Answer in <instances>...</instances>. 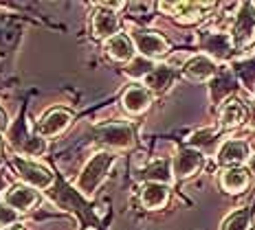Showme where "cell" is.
<instances>
[{
    "instance_id": "4316f807",
    "label": "cell",
    "mask_w": 255,
    "mask_h": 230,
    "mask_svg": "<svg viewBox=\"0 0 255 230\" xmlns=\"http://www.w3.org/2000/svg\"><path fill=\"white\" fill-rule=\"evenodd\" d=\"M233 73H236V77L242 79V83L247 85L249 90H253V83H255V60L238 64V66L233 68Z\"/></svg>"
},
{
    "instance_id": "484cf974",
    "label": "cell",
    "mask_w": 255,
    "mask_h": 230,
    "mask_svg": "<svg viewBox=\"0 0 255 230\" xmlns=\"http://www.w3.org/2000/svg\"><path fill=\"white\" fill-rule=\"evenodd\" d=\"M29 136H31V134H29V130H26L24 119H18L11 127H9V132H7V138H9V143H11V147L15 149V152H20V147L24 145V141Z\"/></svg>"
},
{
    "instance_id": "4fadbf2b",
    "label": "cell",
    "mask_w": 255,
    "mask_h": 230,
    "mask_svg": "<svg viewBox=\"0 0 255 230\" xmlns=\"http://www.w3.org/2000/svg\"><path fill=\"white\" fill-rule=\"evenodd\" d=\"M211 7H214L211 2H163L161 4L163 11L174 15V18L183 24L198 22L205 9H211Z\"/></svg>"
},
{
    "instance_id": "603a6c76",
    "label": "cell",
    "mask_w": 255,
    "mask_h": 230,
    "mask_svg": "<svg viewBox=\"0 0 255 230\" xmlns=\"http://www.w3.org/2000/svg\"><path fill=\"white\" fill-rule=\"evenodd\" d=\"M251 215H253V211L249 206L231 213V215L222 222V230H249L251 228Z\"/></svg>"
},
{
    "instance_id": "2e32d148",
    "label": "cell",
    "mask_w": 255,
    "mask_h": 230,
    "mask_svg": "<svg viewBox=\"0 0 255 230\" xmlns=\"http://www.w3.org/2000/svg\"><path fill=\"white\" fill-rule=\"evenodd\" d=\"M176 77H178L176 68L169 66V64H161V66H156L145 79H143V85H145L150 92L161 94V92H167V90L172 88L174 81H176Z\"/></svg>"
},
{
    "instance_id": "5b68a950",
    "label": "cell",
    "mask_w": 255,
    "mask_h": 230,
    "mask_svg": "<svg viewBox=\"0 0 255 230\" xmlns=\"http://www.w3.org/2000/svg\"><path fill=\"white\" fill-rule=\"evenodd\" d=\"M95 138L110 149H130L134 145V130L126 123H108L95 130Z\"/></svg>"
},
{
    "instance_id": "52a82bcc",
    "label": "cell",
    "mask_w": 255,
    "mask_h": 230,
    "mask_svg": "<svg viewBox=\"0 0 255 230\" xmlns=\"http://www.w3.org/2000/svg\"><path fill=\"white\" fill-rule=\"evenodd\" d=\"M247 160H251V147H249L247 141H240V138H229V141H225L216 153V162L227 169L242 167Z\"/></svg>"
},
{
    "instance_id": "9a60e30c",
    "label": "cell",
    "mask_w": 255,
    "mask_h": 230,
    "mask_svg": "<svg viewBox=\"0 0 255 230\" xmlns=\"http://www.w3.org/2000/svg\"><path fill=\"white\" fill-rule=\"evenodd\" d=\"M119 33V15L117 11L97 7L93 13V35L97 40H110Z\"/></svg>"
},
{
    "instance_id": "f546056e",
    "label": "cell",
    "mask_w": 255,
    "mask_h": 230,
    "mask_svg": "<svg viewBox=\"0 0 255 230\" xmlns=\"http://www.w3.org/2000/svg\"><path fill=\"white\" fill-rule=\"evenodd\" d=\"M249 173H251V180L255 182V156H251V160H249Z\"/></svg>"
},
{
    "instance_id": "277c9868",
    "label": "cell",
    "mask_w": 255,
    "mask_h": 230,
    "mask_svg": "<svg viewBox=\"0 0 255 230\" xmlns=\"http://www.w3.org/2000/svg\"><path fill=\"white\" fill-rule=\"evenodd\" d=\"M132 42H134L136 51L141 53V57H147V60H161L169 53V44L163 35H158L156 31L150 29H141V26H134L132 29Z\"/></svg>"
},
{
    "instance_id": "9c48e42d",
    "label": "cell",
    "mask_w": 255,
    "mask_h": 230,
    "mask_svg": "<svg viewBox=\"0 0 255 230\" xmlns=\"http://www.w3.org/2000/svg\"><path fill=\"white\" fill-rule=\"evenodd\" d=\"M238 90V77L231 68H220L218 75L209 81V97H211V103L218 105L222 101H229L233 99L231 94Z\"/></svg>"
},
{
    "instance_id": "5bb4252c",
    "label": "cell",
    "mask_w": 255,
    "mask_h": 230,
    "mask_svg": "<svg viewBox=\"0 0 255 230\" xmlns=\"http://www.w3.org/2000/svg\"><path fill=\"white\" fill-rule=\"evenodd\" d=\"M152 92L145 88V85H130V88L124 92L121 97V105L128 114L136 116V114H143V112L150 110L152 105Z\"/></svg>"
},
{
    "instance_id": "d6986e66",
    "label": "cell",
    "mask_w": 255,
    "mask_h": 230,
    "mask_svg": "<svg viewBox=\"0 0 255 230\" xmlns=\"http://www.w3.org/2000/svg\"><path fill=\"white\" fill-rule=\"evenodd\" d=\"M247 121V108L240 99H229L220 108V127L222 130H236Z\"/></svg>"
},
{
    "instance_id": "cb8c5ba5",
    "label": "cell",
    "mask_w": 255,
    "mask_h": 230,
    "mask_svg": "<svg viewBox=\"0 0 255 230\" xmlns=\"http://www.w3.org/2000/svg\"><path fill=\"white\" fill-rule=\"evenodd\" d=\"M154 68H156V64L152 60H147V57H134V60L126 66V73L134 79H145Z\"/></svg>"
},
{
    "instance_id": "8992f818",
    "label": "cell",
    "mask_w": 255,
    "mask_h": 230,
    "mask_svg": "<svg viewBox=\"0 0 255 230\" xmlns=\"http://www.w3.org/2000/svg\"><path fill=\"white\" fill-rule=\"evenodd\" d=\"M200 49L205 51L207 57L211 60H229L236 51L233 40L229 33H222V31H203L200 33Z\"/></svg>"
},
{
    "instance_id": "30bf717a",
    "label": "cell",
    "mask_w": 255,
    "mask_h": 230,
    "mask_svg": "<svg viewBox=\"0 0 255 230\" xmlns=\"http://www.w3.org/2000/svg\"><path fill=\"white\" fill-rule=\"evenodd\" d=\"M73 121V114L68 110H62V108H53L49 110L44 116L40 119L38 127H35V134L42 138H51V136H57L71 125Z\"/></svg>"
},
{
    "instance_id": "1f68e13d",
    "label": "cell",
    "mask_w": 255,
    "mask_h": 230,
    "mask_svg": "<svg viewBox=\"0 0 255 230\" xmlns=\"http://www.w3.org/2000/svg\"><path fill=\"white\" fill-rule=\"evenodd\" d=\"M4 184H7V180H4V175H0V191L4 189Z\"/></svg>"
},
{
    "instance_id": "44dd1931",
    "label": "cell",
    "mask_w": 255,
    "mask_h": 230,
    "mask_svg": "<svg viewBox=\"0 0 255 230\" xmlns=\"http://www.w3.org/2000/svg\"><path fill=\"white\" fill-rule=\"evenodd\" d=\"M218 143H220V132L214 130V127L194 132L191 138H189V147L198 149V152H203V153H211V152L218 153V149H220Z\"/></svg>"
},
{
    "instance_id": "e0dca14e",
    "label": "cell",
    "mask_w": 255,
    "mask_h": 230,
    "mask_svg": "<svg viewBox=\"0 0 255 230\" xmlns=\"http://www.w3.org/2000/svg\"><path fill=\"white\" fill-rule=\"evenodd\" d=\"M104 51H106V55L113 57L115 62H128V64H130L132 60H134L136 46H134V42H132V37H130V35H126V33H117L115 37L106 40Z\"/></svg>"
},
{
    "instance_id": "83f0119b",
    "label": "cell",
    "mask_w": 255,
    "mask_h": 230,
    "mask_svg": "<svg viewBox=\"0 0 255 230\" xmlns=\"http://www.w3.org/2000/svg\"><path fill=\"white\" fill-rule=\"evenodd\" d=\"M18 217H20L18 211H13L7 202L0 200V228H11L18 222Z\"/></svg>"
},
{
    "instance_id": "ac0fdd59",
    "label": "cell",
    "mask_w": 255,
    "mask_h": 230,
    "mask_svg": "<svg viewBox=\"0 0 255 230\" xmlns=\"http://www.w3.org/2000/svg\"><path fill=\"white\" fill-rule=\"evenodd\" d=\"M169 202V186L167 184H158V182H145L141 189V204L147 211H158L165 208Z\"/></svg>"
},
{
    "instance_id": "836d02e7",
    "label": "cell",
    "mask_w": 255,
    "mask_h": 230,
    "mask_svg": "<svg viewBox=\"0 0 255 230\" xmlns=\"http://www.w3.org/2000/svg\"><path fill=\"white\" fill-rule=\"evenodd\" d=\"M249 230H255V226H251V228H249Z\"/></svg>"
},
{
    "instance_id": "f1b7e54d",
    "label": "cell",
    "mask_w": 255,
    "mask_h": 230,
    "mask_svg": "<svg viewBox=\"0 0 255 230\" xmlns=\"http://www.w3.org/2000/svg\"><path fill=\"white\" fill-rule=\"evenodd\" d=\"M0 132H9V116L2 105H0Z\"/></svg>"
},
{
    "instance_id": "d4e9b609",
    "label": "cell",
    "mask_w": 255,
    "mask_h": 230,
    "mask_svg": "<svg viewBox=\"0 0 255 230\" xmlns=\"http://www.w3.org/2000/svg\"><path fill=\"white\" fill-rule=\"evenodd\" d=\"M20 153H24V156H31V158L44 156V153H46V138L38 136V134H31V136L24 141V145L20 147Z\"/></svg>"
},
{
    "instance_id": "3957f363",
    "label": "cell",
    "mask_w": 255,
    "mask_h": 230,
    "mask_svg": "<svg viewBox=\"0 0 255 230\" xmlns=\"http://www.w3.org/2000/svg\"><path fill=\"white\" fill-rule=\"evenodd\" d=\"M13 167L18 171L20 180L22 184H29L38 191H46L55 184V175L51 173L49 169H44L42 164L33 162V160H26V158H20V156H13Z\"/></svg>"
},
{
    "instance_id": "d6a6232c",
    "label": "cell",
    "mask_w": 255,
    "mask_h": 230,
    "mask_svg": "<svg viewBox=\"0 0 255 230\" xmlns=\"http://www.w3.org/2000/svg\"><path fill=\"white\" fill-rule=\"evenodd\" d=\"M7 230H24V228H20V226H11V228H7Z\"/></svg>"
},
{
    "instance_id": "7a4b0ae2",
    "label": "cell",
    "mask_w": 255,
    "mask_h": 230,
    "mask_svg": "<svg viewBox=\"0 0 255 230\" xmlns=\"http://www.w3.org/2000/svg\"><path fill=\"white\" fill-rule=\"evenodd\" d=\"M229 35L236 49H247V46H251L255 42V4L253 2H242L238 7Z\"/></svg>"
},
{
    "instance_id": "ba28073f",
    "label": "cell",
    "mask_w": 255,
    "mask_h": 230,
    "mask_svg": "<svg viewBox=\"0 0 255 230\" xmlns=\"http://www.w3.org/2000/svg\"><path fill=\"white\" fill-rule=\"evenodd\" d=\"M203 167H205V153L198 152V149H194V147L178 149L176 158H174V162H172L174 178H178V180L191 178V175L198 173Z\"/></svg>"
},
{
    "instance_id": "6da1fadb",
    "label": "cell",
    "mask_w": 255,
    "mask_h": 230,
    "mask_svg": "<svg viewBox=\"0 0 255 230\" xmlns=\"http://www.w3.org/2000/svg\"><path fill=\"white\" fill-rule=\"evenodd\" d=\"M115 160H117V156L113 152L95 153V156L90 158L86 164H84L82 173H79V178L75 182L79 193H82V195H93L95 191L102 186V182L108 178V171L113 169Z\"/></svg>"
},
{
    "instance_id": "8fae6325",
    "label": "cell",
    "mask_w": 255,
    "mask_h": 230,
    "mask_svg": "<svg viewBox=\"0 0 255 230\" xmlns=\"http://www.w3.org/2000/svg\"><path fill=\"white\" fill-rule=\"evenodd\" d=\"M218 64L207 55H194L189 57L187 64L183 66V73L189 81H196V83H203V81H211V79L218 75Z\"/></svg>"
},
{
    "instance_id": "4dcf8cb0",
    "label": "cell",
    "mask_w": 255,
    "mask_h": 230,
    "mask_svg": "<svg viewBox=\"0 0 255 230\" xmlns=\"http://www.w3.org/2000/svg\"><path fill=\"white\" fill-rule=\"evenodd\" d=\"M249 125H251V127H253V130H255V108L251 110V123H249Z\"/></svg>"
},
{
    "instance_id": "ffe728a7",
    "label": "cell",
    "mask_w": 255,
    "mask_h": 230,
    "mask_svg": "<svg viewBox=\"0 0 255 230\" xmlns=\"http://www.w3.org/2000/svg\"><path fill=\"white\" fill-rule=\"evenodd\" d=\"M251 184V173L244 167H233V169H225L220 175V186L227 193H242L247 186Z\"/></svg>"
},
{
    "instance_id": "7402d4cb",
    "label": "cell",
    "mask_w": 255,
    "mask_h": 230,
    "mask_svg": "<svg viewBox=\"0 0 255 230\" xmlns=\"http://www.w3.org/2000/svg\"><path fill=\"white\" fill-rule=\"evenodd\" d=\"M141 178L145 182H158V184H167L174 180V169L172 164H169V160H156V162L147 164L145 169H143Z\"/></svg>"
},
{
    "instance_id": "7c38bea8",
    "label": "cell",
    "mask_w": 255,
    "mask_h": 230,
    "mask_svg": "<svg viewBox=\"0 0 255 230\" xmlns=\"http://www.w3.org/2000/svg\"><path fill=\"white\" fill-rule=\"evenodd\" d=\"M4 202H7L13 211L26 213L40 202V193H38V189H33V186H29V184H13L11 189L4 193Z\"/></svg>"
}]
</instances>
